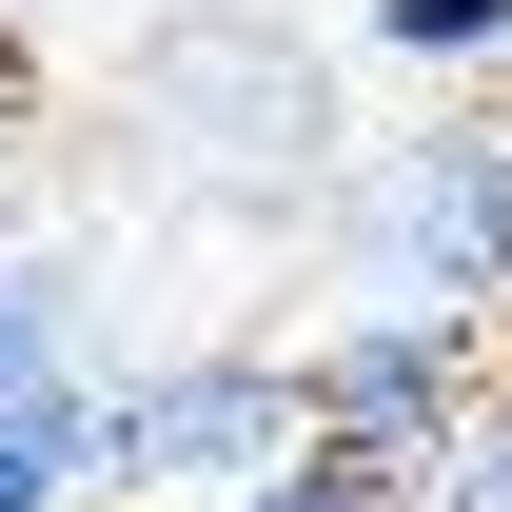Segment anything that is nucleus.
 <instances>
[{
  "instance_id": "obj_1",
  "label": "nucleus",
  "mask_w": 512,
  "mask_h": 512,
  "mask_svg": "<svg viewBox=\"0 0 512 512\" xmlns=\"http://www.w3.org/2000/svg\"><path fill=\"white\" fill-rule=\"evenodd\" d=\"M335 316H473L512 335V99H434L414 138H355L316 178Z\"/></svg>"
},
{
  "instance_id": "obj_2",
  "label": "nucleus",
  "mask_w": 512,
  "mask_h": 512,
  "mask_svg": "<svg viewBox=\"0 0 512 512\" xmlns=\"http://www.w3.org/2000/svg\"><path fill=\"white\" fill-rule=\"evenodd\" d=\"M296 453V355L276 335H178V355H119L99 375V493H178V512H237L256 473Z\"/></svg>"
},
{
  "instance_id": "obj_3",
  "label": "nucleus",
  "mask_w": 512,
  "mask_h": 512,
  "mask_svg": "<svg viewBox=\"0 0 512 512\" xmlns=\"http://www.w3.org/2000/svg\"><path fill=\"white\" fill-rule=\"evenodd\" d=\"M276 355H296V434L355 453V473H414V493H434L453 414L493 394V335L473 316H316V335H276Z\"/></svg>"
},
{
  "instance_id": "obj_4",
  "label": "nucleus",
  "mask_w": 512,
  "mask_h": 512,
  "mask_svg": "<svg viewBox=\"0 0 512 512\" xmlns=\"http://www.w3.org/2000/svg\"><path fill=\"white\" fill-rule=\"evenodd\" d=\"M0 512H99V375L0 394Z\"/></svg>"
},
{
  "instance_id": "obj_5",
  "label": "nucleus",
  "mask_w": 512,
  "mask_h": 512,
  "mask_svg": "<svg viewBox=\"0 0 512 512\" xmlns=\"http://www.w3.org/2000/svg\"><path fill=\"white\" fill-rule=\"evenodd\" d=\"M355 40L414 60V79H493L512 60V0H355Z\"/></svg>"
},
{
  "instance_id": "obj_6",
  "label": "nucleus",
  "mask_w": 512,
  "mask_h": 512,
  "mask_svg": "<svg viewBox=\"0 0 512 512\" xmlns=\"http://www.w3.org/2000/svg\"><path fill=\"white\" fill-rule=\"evenodd\" d=\"M237 512H434V493H414V473H355V453H316V434H296Z\"/></svg>"
},
{
  "instance_id": "obj_7",
  "label": "nucleus",
  "mask_w": 512,
  "mask_h": 512,
  "mask_svg": "<svg viewBox=\"0 0 512 512\" xmlns=\"http://www.w3.org/2000/svg\"><path fill=\"white\" fill-rule=\"evenodd\" d=\"M434 512H512V335H493V394H473L453 453H434Z\"/></svg>"
},
{
  "instance_id": "obj_8",
  "label": "nucleus",
  "mask_w": 512,
  "mask_h": 512,
  "mask_svg": "<svg viewBox=\"0 0 512 512\" xmlns=\"http://www.w3.org/2000/svg\"><path fill=\"white\" fill-rule=\"evenodd\" d=\"M0 276H20V237H0Z\"/></svg>"
}]
</instances>
